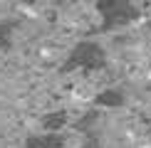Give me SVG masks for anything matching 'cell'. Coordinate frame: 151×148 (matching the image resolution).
I'll return each instance as SVG.
<instances>
[{
	"label": "cell",
	"instance_id": "7a4b0ae2",
	"mask_svg": "<svg viewBox=\"0 0 151 148\" xmlns=\"http://www.w3.org/2000/svg\"><path fill=\"white\" fill-rule=\"evenodd\" d=\"M82 148H99V143H87V146H82Z\"/></svg>",
	"mask_w": 151,
	"mask_h": 148
},
{
	"label": "cell",
	"instance_id": "3957f363",
	"mask_svg": "<svg viewBox=\"0 0 151 148\" xmlns=\"http://www.w3.org/2000/svg\"><path fill=\"white\" fill-rule=\"evenodd\" d=\"M146 148H151V146H146Z\"/></svg>",
	"mask_w": 151,
	"mask_h": 148
},
{
	"label": "cell",
	"instance_id": "6da1fadb",
	"mask_svg": "<svg viewBox=\"0 0 151 148\" xmlns=\"http://www.w3.org/2000/svg\"><path fill=\"white\" fill-rule=\"evenodd\" d=\"M62 138L55 133H47V136H35V138L27 141V148H60Z\"/></svg>",
	"mask_w": 151,
	"mask_h": 148
}]
</instances>
